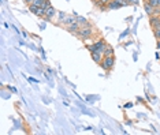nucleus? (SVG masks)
Wrapping results in <instances>:
<instances>
[{
	"instance_id": "nucleus-1",
	"label": "nucleus",
	"mask_w": 160,
	"mask_h": 135,
	"mask_svg": "<svg viewBox=\"0 0 160 135\" xmlns=\"http://www.w3.org/2000/svg\"><path fill=\"white\" fill-rule=\"evenodd\" d=\"M107 45H108V44L106 42V40H104V38H100V40L95 41L93 44H91V45H88L86 48H88L89 51H91V53H93V52H99V53H103Z\"/></svg>"
},
{
	"instance_id": "nucleus-2",
	"label": "nucleus",
	"mask_w": 160,
	"mask_h": 135,
	"mask_svg": "<svg viewBox=\"0 0 160 135\" xmlns=\"http://www.w3.org/2000/svg\"><path fill=\"white\" fill-rule=\"evenodd\" d=\"M77 36L80 37L81 40H88L89 37H92L93 36V27H92V25H88V26H82V27L80 29V30L77 31Z\"/></svg>"
},
{
	"instance_id": "nucleus-3",
	"label": "nucleus",
	"mask_w": 160,
	"mask_h": 135,
	"mask_svg": "<svg viewBox=\"0 0 160 135\" xmlns=\"http://www.w3.org/2000/svg\"><path fill=\"white\" fill-rule=\"evenodd\" d=\"M115 66V56H108V57H103L100 63V67L104 71H110L112 70V67Z\"/></svg>"
},
{
	"instance_id": "nucleus-4",
	"label": "nucleus",
	"mask_w": 160,
	"mask_h": 135,
	"mask_svg": "<svg viewBox=\"0 0 160 135\" xmlns=\"http://www.w3.org/2000/svg\"><path fill=\"white\" fill-rule=\"evenodd\" d=\"M149 22H151V26H152L153 29L160 27V15H152L149 19Z\"/></svg>"
},
{
	"instance_id": "nucleus-5",
	"label": "nucleus",
	"mask_w": 160,
	"mask_h": 135,
	"mask_svg": "<svg viewBox=\"0 0 160 135\" xmlns=\"http://www.w3.org/2000/svg\"><path fill=\"white\" fill-rule=\"evenodd\" d=\"M58 14V11L55 10V7H49L48 10H47V14H45V19H48V20H51V19H54L55 18V15Z\"/></svg>"
},
{
	"instance_id": "nucleus-6",
	"label": "nucleus",
	"mask_w": 160,
	"mask_h": 135,
	"mask_svg": "<svg viewBox=\"0 0 160 135\" xmlns=\"http://www.w3.org/2000/svg\"><path fill=\"white\" fill-rule=\"evenodd\" d=\"M74 22H77V15H69V16H66V19L63 20L62 25H65V26H70V25H73Z\"/></svg>"
},
{
	"instance_id": "nucleus-7",
	"label": "nucleus",
	"mask_w": 160,
	"mask_h": 135,
	"mask_svg": "<svg viewBox=\"0 0 160 135\" xmlns=\"http://www.w3.org/2000/svg\"><path fill=\"white\" fill-rule=\"evenodd\" d=\"M67 29H69V31L70 33H73V34H77V31L81 29V25L78 22H74L73 25H70V26H67Z\"/></svg>"
},
{
	"instance_id": "nucleus-8",
	"label": "nucleus",
	"mask_w": 160,
	"mask_h": 135,
	"mask_svg": "<svg viewBox=\"0 0 160 135\" xmlns=\"http://www.w3.org/2000/svg\"><path fill=\"white\" fill-rule=\"evenodd\" d=\"M92 55V59H93V61H95L96 64H100L101 63V60H103V53H99V52H93Z\"/></svg>"
},
{
	"instance_id": "nucleus-9",
	"label": "nucleus",
	"mask_w": 160,
	"mask_h": 135,
	"mask_svg": "<svg viewBox=\"0 0 160 135\" xmlns=\"http://www.w3.org/2000/svg\"><path fill=\"white\" fill-rule=\"evenodd\" d=\"M144 8H145V13H147L149 16L153 15V10H155V7H152V5H151L149 3L144 2Z\"/></svg>"
},
{
	"instance_id": "nucleus-10",
	"label": "nucleus",
	"mask_w": 160,
	"mask_h": 135,
	"mask_svg": "<svg viewBox=\"0 0 160 135\" xmlns=\"http://www.w3.org/2000/svg\"><path fill=\"white\" fill-rule=\"evenodd\" d=\"M103 56H104V57L114 56V49H112L111 45H107V46H106V49H104V52H103Z\"/></svg>"
},
{
	"instance_id": "nucleus-11",
	"label": "nucleus",
	"mask_w": 160,
	"mask_h": 135,
	"mask_svg": "<svg viewBox=\"0 0 160 135\" xmlns=\"http://www.w3.org/2000/svg\"><path fill=\"white\" fill-rule=\"evenodd\" d=\"M77 22L81 25V27H82V26H88V25H91V23H89V20L86 19V18H84V16H77Z\"/></svg>"
},
{
	"instance_id": "nucleus-12",
	"label": "nucleus",
	"mask_w": 160,
	"mask_h": 135,
	"mask_svg": "<svg viewBox=\"0 0 160 135\" xmlns=\"http://www.w3.org/2000/svg\"><path fill=\"white\" fill-rule=\"evenodd\" d=\"M119 8H121V5L116 4L114 0H111V3L108 4V10H119Z\"/></svg>"
},
{
	"instance_id": "nucleus-13",
	"label": "nucleus",
	"mask_w": 160,
	"mask_h": 135,
	"mask_svg": "<svg viewBox=\"0 0 160 135\" xmlns=\"http://www.w3.org/2000/svg\"><path fill=\"white\" fill-rule=\"evenodd\" d=\"M66 16H67V15H66L63 11H60V13H59V18H58V23H59V25H62L63 20L66 19Z\"/></svg>"
},
{
	"instance_id": "nucleus-14",
	"label": "nucleus",
	"mask_w": 160,
	"mask_h": 135,
	"mask_svg": "<svg viewBox=\"0 0 160 135\" xmlns=\"http://www.w3.org/2000/svg\"><path fill=\"white\" fill-rule=\"evenodd\" d=\"M145 2L147 3H149L151 5H152V7H160V3H159V0H145Z\"/></svg>"
},
{
	"instance_id": "nucleus-15",
	"label": "nucleus",
	"mask_w": 160,
	"mask_h": 135,
	"mask_svg": "<svg viewBox=\"0 0 160 135\" xmlns=\"http://www.w3.org/2000/svg\"><path fill=\"white\" fill-rule=\"evenodd\" d=\"M116 4H119L121 7H126V5H129V2L127 0H114Z\"/></svg>"
},
{
	"instance_id": "nucleus-16",
	"label": "nucleus",
	"mask_w": 160,
	"mask_h": 135,
	"mask_svg": "<svg viewBox=\"0 0 160 135\" xmlns=\"http://www.w3.org/2000/svg\"><path fill=\"white\" fill-rule=\"evenodd\" d=\"M40 7H37V5H34L33 3H32L30 5H29V11H30V13H33L34 15H36V13H37V10H39Z\"/></svg>"
},
{
	"instance_id": "nucleus-17",
	"label": "nucleus",
	"mask_w": 160,
	"mask_h": 135,
	"mask_svg": "<svg viewBox=\"0 0 160 135\" xmlns=\"http://www.w3.org/2000/svg\"><path fill=\"white\" fill-rule=\"evenodd\" d=\"M153 36H155L156 40H160V27L153 29Z\"/></svg>"
},
{
	"instance_id": "nucleus-18",
	"label": "nucleus",
	"mask_w": 160,
	"mask_h": 135,
	"mask_svg": "<svg viewBox=\"0 0 160 135\" xmlns=\"http://www.w3.org/2000/svg\"><path fill=\"white\" fill-rule=\"evenodd\" d=\"M44 2H45V0H34L33 4L37 5V7H43V5H44Z\"/></svg>"
},
{
	"instance_id": "nucleus-19",
	"label": "nucleus",
	"mask_w": 160,
	"mask_h": 135,
	"mask_svg": "<svg viewBox=\"0 0 160 135\" xmlns=\"http://www.w3.org/2000/svg\"><path fill=\"white\" fill-rule=\"evenodd\" d=\"M153 15H160V7H156L153 10Z\"/></svg>"
},
{
	"instance_id": "nucleus-20",
	"label": "nucleus",
	"mask_w": 160,
	"mask_h": 135,
	"mask_svg": "<svg viewBox=\"0 0 160 135\" xmlns=\"http://www.w3.org/2000/svg\"><path fill=\"white\" fill-rule=\"evenodd\" d=\"M33 2H34V0H23V3H25V4H28V5H30Z\"/></svg>"
},
{
	"instance_id": "nucleus-21",
	"label": "nucleus",
	"mask_w": 160,
	"mask_h": 135,
	"mask_svg": "<svg viewBox=\"0 0 160 135\" xmlns=\"http://www.w3.org/2000/svg\"><path fill=\"white\" fill-rule=\"evenodd\" d=\"M127 2H129V4H137L138 0H127Z\"/></svg>"
},
{
	"instance_id": "nucleus-22",
	"label": "nucleus",
	"mask_w": 160,
	"mask_h": 135,
	"mask_svg": "<svg viewBox=\"0 0 160 135\" xmlns=\"http://www.w3.org/2000/svg\"><path fill=\"white\" fill-rule=\"evenodd\" d=\"M158 49H160V40H158Z\"/></svg>"
}]
</instances>
